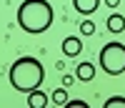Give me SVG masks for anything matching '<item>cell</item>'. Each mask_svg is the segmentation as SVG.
<instances>
[{"mask_svg":"<svg viewBox=\"0 0 125 108\" xmlns=\"http://www.w3.org/2000/svg\"><path fill=\"white\" fill-rule=\"evenodd\" d=\"M55 10L48 0H23L18 8V25L30 35H40L53 25Z\"/></svg>","mask_w":125,"mask_h":108,"instance_id":"obj_1","label":"cell"},{"mask_svg":"<svg viewBox=\"0 0 125 108\" xmlns=\"http://www.w3.org/2000/svg\"><path fill=\"white\" fill-rule=\"evenodd\" d=\"M8 78H10V85H13L18 93H30V91H35V88L43 85L45 68H43V63L38 58L23 55V58H18L13 66H10Z\"/></svg>","mask_w":125,"mask_h":108,"instance_id":"obj_2","label":"cell"},{"mask_svg":"<svg viewBox=\"0 0 125 108\" xmlns=\"http://www.w3.org/2000/svg\"><path fill=\"white\" fill-rule=\"evenodd\" d=\"M98 60H100V68L108 75H123L125 73V45L118 43V40L103 45Z\"/></svg>","mask_w":125,"mask_h":108,"instance_id":"obj_3","label":"cell"},{"mask_svg":"<svg viewBox=\"0 0 125 108\" xmlns=\"http://www.w3.org/2000/svg\"><path fill=\"white\" fill-rule=\"evenodd\" d=\"M62 53H65L68 58H78L83 53V40L75 38V35H68L65 40H62Z\"/></svg>","mask_w":125,"mask_h":108,"instance_id":"obj_4","label":"cell"},{"mask_svg":"<svg viewBox=\"0 0 125 108\" xmlns=\"http://www.w3.org/2000/svg\"><path fill=\"white\" fill-rule=\"evenodd\" d=\"M48 95L40 91V88H35V91H30L28 93V108H45L48 106Z\"/></svg>","mask_w":125,"mask_h":108,"instance_id":"obj_5","label":"cell"},{"mask_svg":"<svg viewBox=\"0 0 125 108\" xmlns=\"http://www.w3.org/2000/svg\"><path fill=\"white\" fill-rule=\"evenodd\" d=\"M75 78L78 81H93V78H95V66L88 63V60H83L80 66L75 68Z\"/></svg>","mask_w":125,"mask_h":108,"instance_id":"obj_6","label":"cell"},{"mask_svg":"<svg viewBox=\"0 0 125 108\" xmlns=\"http://www.w3.org/2000/svg\"><path fill=\"white\" fill-rule=\"evenodd\" d=\"M73 5H75V10H78V13L90 15V13H95V10H98L100 0H73Z\"/></svg>","mask_w":125,"mask_h":108,"instance_id":"obj_7","label":"cell"},{"mask_svg":"<svg viewBox=\"0 0 125 108\" xmlns=\"http://www.w3.org/2000/svg\"><path fill=\"white\" fill-rule=\"evenodd\" d=\"M105 25H108L110 33H123L125 30V15H110Z\"/></svg>","mask_w":125,"mask_h":108,"instance_id":"obj_8","label":"cell"},{"mask_svg":"<svg viewBox=\"0 0 125 108\" xmlns=\"http://www.w3.org/2000/svg\"><path fill=\"white\" fill-rule=\"evenodd\" d=\"M50 101H53L55 106H60V108L65 106V103L70 101V98H68V91H65V85H62V88H55V91H53V95H50Z\"/></svg>","mask_w":125,"mask_h":108,"instance_id":"obj_9","label":"cell"},{"mask_svg":"<svg viewBox=\"0 0 125 108\" xmlns=\"http://www.w3.org/2000/svg\"><path fill=\"white\" fill-rule=\"evenodd\" d=\"M105 108H125V95H110L105 101Z\"/></svg>","mask_w":125,"mask_h":108,"instance_id":"obj_10","label":"cell"},{"mask_svg":"<svg viewBox=\"0 0 125 108\" xmlns=\"http://www.w3.org/2000/svg\"><path fill=\"white\" fill-rule=\"evenodd\" d=\"M80 33L83 35H93L95 33V23H93V20H83L80 23Z\"/></svg>","mask_w":125,"mask_h":108,"instance_id":"obj_11","label":"cell"},{"mask_svg":"<svg viewBox=\"0 0 125 108\" xmlns=\"http://www.w3.org/2000/svg\"><path fill=\"white\" fill-rule=\"evenodd\" d=\"M65 108H88V103L83 101V98H75V101H68Z\"/></svg>","mask_w":125,"mask_h":108,"instance_id":"obj_12","label":"cell"},{"mask_svg":"<svg viewBox=\"0 0 125 108\" xmlns=\"http://www.w3.org/2000/svg\"><path fill=\"white\" fill-rule=\"evenodd\" d=\"M73 81H75L73 75H62V85H73Z\"/></svg>","mask_w":125,"mask_h":108,"instance_id":"obj_13","label":"cell"},{"mask_svg":"<svg viewBox=\"0 0 125 108\" xmlns=\"http://www.w3.org/2000/svg\"><path fill=\"white\" fill-rule=\"evenodd\" d=\"M105 5H108V8H118L120 0H105Z\"/></svg>","mask_w":125,"mask_h":108,"instance_id":"obj_14","label":"cell"}]
</instances>
